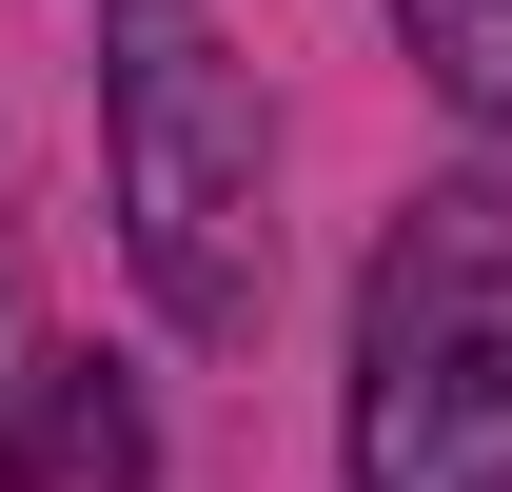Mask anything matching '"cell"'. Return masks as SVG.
<instances>
[{"label": "cell", "instance_id": "cell-2", "mask_svg": "<svg viewBox=\"0 0 512 492\" xmlns=\"http://www.w3.org/2000/svg\"><path fill=\"white\" fill-rule=\"evenodd\" d=\"M99 138H119V256L178 335H256L276 296V217H256V79L217 60L197 0H119L99 60Z\"/></svg>", "mask_w": 512, "mask_h": 492}, {"label": "cell", "instance_id": "cell-1", "mask_svg": "<svg viewBox=\"0 0 512 492\" xmlns=\"http://www.w3.org/2000/svg\"><path fill=\"white\" fill-rule=\"evenodd\" d=\"M355 492H512V178H434L375 237Z\"/></svg>", "mask_w": 512, "mask_h": 492}, {"label": "cell", "instance_id": "cell-3", "mask_svg": "<svg viewBox=\"0 0 512 492\" xmlns=\"http://www.w3.org/2000/svg\"><path fill=\"white\" fill-rule=\"evenodd\" d=\"M394 40H414V79H434L453 119L512 138V0H394Z\"/></svg>", "mask_w": 512, "mask_h": 492}, {"label": "cell", "instance_id": "cell-4", "mask_svg": "<svg viewBox=\"0 0 512 492\" xmlns=\"http://www.w3.org/2000/svg\"><path fill=\"white\" fill-rule=\"evenodd\" d=\"M40 473H99V492H138V414L99 394V355L60 374V414H40Z\"/></svg>", "mask_w": 512, "mask_h": 492}]
</instances>
